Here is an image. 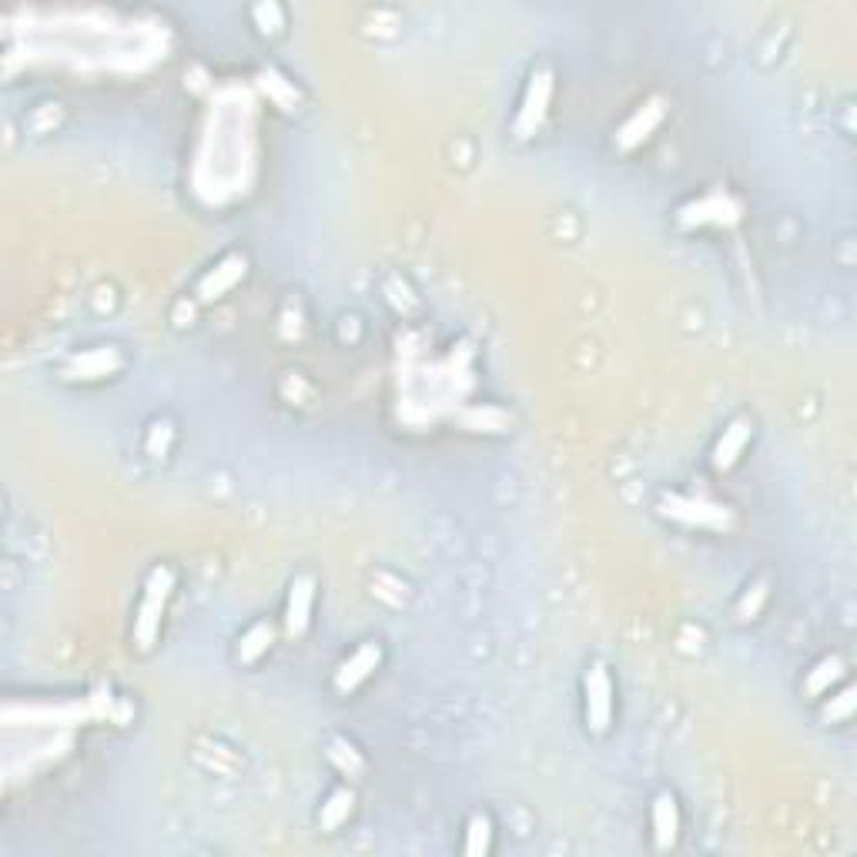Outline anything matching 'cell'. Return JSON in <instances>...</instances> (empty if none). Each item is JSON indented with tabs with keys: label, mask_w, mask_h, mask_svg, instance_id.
Returning <instances> with one entry per match:
<instances>
[{
	"label": "cell",
	"mask_w": 857,
	"mask_h": 857,
	"mask_svg": "<svg viewBox=\"0 0 857 857\" xmlns=\"http://www.w3.org/2000/svg\"><path fill=\"white\" fill-rule=\"evenodd\" d=\"M175 594V573L172 566H154L144 579V589H141V600H138V610H134V626H131V643L148 654L154 647V639L161 633V620H165V610H168V600Z\"/></svg>",
	"instance_id": "obj_1"
},
{
	"label": "cell",
	"mask_w": 857,
	"mask_h": 857,
	"mask_svg": "<svg viewBox=\"0 0 857 857\" xmlns=\"http://www.w3.org/2000/svg\"><path fill=\"white\" fill-rule=\"evenodd\" d=\"M553 91H556V78H553V68L540 64L529 81H526V91H523V101L516 107V118H513V134L519 141H529L536 138V131L543 128L547 121V111H550V101H553Z\"/></svg>",
	"instance_id": "obj_2"
},
{
	"label": "cell",
	"mask_w": 857,
	"mask_h": 857,
	"mask_svg": "<svg viewBox=\"0 0 857 857\" xmlns=\"http://www.w3.org/2000/svg\"><path fill=\"white\" fill-rule=\"evenodd\" d=\"M583 717L589 733H607L613 724V680L603 664H589L583 673Z\"/></svg>",
	"instance_id": "obj_3"
},
{
	"label": "cell",
	"mask_w": 857,
	"mask_h": 857,
	"mask_svg": "<svg viewBox=\"0 0 857 857\" xmlns=\"http://www.w3.org/2000/svg\"><path fill=\"white\" fill-rule=\"evenodd\" d=\"M664 118H667V101L660 97V94H654V97H647L643 101L636 111L617 128V134H613V148L617 151H633V148H639L643 141H650V134L664 125Z\"/></svg>",
	"instance_id": "obj_4"
},
{
	"label": "cell",
	"mask_w": 857,
	"mask_h": 857,
	"mask_svg": "<svg viewBox=\"0 0 857 857\" xmlns=\"http://www.w3.org/2000/svg\"><path fill=\"white\" fill-rule=\"evenodd\" d=\"M379 664H383V643H379V639H365V643H359V647L339 664L332 686H336L339 693H352V690H359L375 670H379Z\"/></svg>",
	"instance_id": "obj_5"
},
{
	"label": "cell",
	"mask_w": 857,
	"mask_h": 857,
	"mask_svg": "<svg viewBox=\"0 0 857 857\" xmlns=\"http://www.w3.org/2000/svg\"><path fill=\"white\" fill-rule=\"evenodd\" d=\"M248 275V258L242 251H228L219 265H211L198 282V302H219L225 298L242 279Z\"/></svg>",
	"instance_id": "obj_6"
},
{
	"label": "cell",
	"mask_w": 857,
	"mask_h": 857,
	"mask_svg": "<svg viewBox=\"0 0 857 857\" xmlns=\"http://www.w3.org/2000/svg\"><path fill=\"white\" fill-rule=\"evenodd\" d=\"M664 513L677 523L686 526H701V529H724L730 523L727 506L720 503H707V500H693V496H667L664 500Z\"/></svg>",
	"instance_id": "obj_7"
},
{
	"label": "cell",
	"mask_w": 857,
	"mask_h": 857,
	"mask_svg": "<svg viewBox=\"0 0 857 857\" xmlns=\"http://www.w3.org/2000/svg\"><path fill=\"white\" fill-rule=\"evenodd\" d=\"M733 222H740V204L727 191L704 195L680 211V225H733Z\"/></svg>",
	"instance_id": "obj_8"
},
{
	"label": "cell",
	"mask_w": 857,
	"mask_h": 857,
	"mask_svg": "<svg viewBox=\"0 0 857 857\" xmlns=\"http://www.w3.org/2000/svg\"><path fill=\"white\" fill-rule=\"evenodd\" d=\"M312 610H315V576L298 573L289 583V597H285V633L302 636L312 623Z\"/></svg>",
	"instance_id": "obj_9"
},
{
	"label": "cell",
	"mask_w": 857,
	"mask_h": 857,
	"mask_svg": "<svg viewBox=\"0 0 857 857\" xmlns=\"http://www.w3.org/2000/svg\"><path fill=\"white\" fill-rule=\"evenodd\" d=\"M650 827H654V847L670 850L680 841V803L670 790L657 794L650 803Z\"/></svg>",
	"instance_id": "obj_10"
},
{
	"label": "cell",
	"mask_w": 857,
	"mask_h": 857,
	"mask_svg": "<svg viewBox=\"0 0 857 857\" xmlns=\"http://www.w3.org/2000/svg\"><path fill=\"white\" fill-rule=\"evenodd\" d=\"M750 436H754V422L750 419H733L724 433H720V439L714 443V453H711V462H714V469L717 472H727V469H733L737 466V459L743 456V449H747V443H750Z\"/></svg>",
	"instance_id": "obj_11"
},
{
	"label": "cell",
	"mask_w": 857,
	"mask_h": 857,
	"mask_svg": "<svg viewBox=\"0 0 857 857\" xmlns=\"http://www.w3.org/2000/svg\"><path fill=\"white\" fill-rule=\"evenodd\" d=\"M118 368H121L118 349H91L71 362L68 375L71 379H104V375H115Z\"/></svg>",
	"instance_id": "obj_12"
},
{
	"label": "cell",
	"mask_w": 857,
	"mask_h": 857,
	"mask_svg": "<svg viewBox=\"0 0 857 857\" xmlns=\"http://www.w3.org/2000/svg\"><path fill=\"white\" fill-rule=\"evenodd\" d=\"M272 639H275V630H272V623L268 620H255L242 636H238V647H235V660L238 664H245V667H251V664H258L265 654H268V647H272Z\"/></svg>",
	"instance_id": "obj_13"
},
{
	"label": "cell",
	"mask_w": 857,
	"mask_h": 857,
	"mask_svg": "<svg viewBox=\"0 0 857 857\" xmlns=\"http://www.w3.org/2000/svg\"><path fill=\"white\" fill-rule=\"evenodd\" d=\"M352 808H355V794H352L349 787H336L326 800H321V808H318V824H321V831H339V827L349 821Z\"/></svg>",
	"instance_id": "obj_14"
},
{
	"label": "cell",
	"mask_w": 857,
	"mask_h": 857,
	"mask_svg": "<svg viewBox=\"0 0 857 857\" xmlns=\"http://www.w3.org/2000/svg\"><path fill=\"white\" fill-rule=\"evenodd\" d=\"M841 677H844V660H841V657H824V660H818V664L808 670V677H803L800 690L808 693V696H824Z\"/></svg>",
	"instance_id": "obj_15"
},
{
	"label": "cell",
	"mask_w": 857,
	"mask_h": 857,
	"mask_svg": "<svg viewBox=\"0 0 857 857\" xmlns=\"http://www.w3.org/2000/svg\"><path fill=\"white\" fill-rule=\"evenodd\" d=\"M490 847H493V824H490V818H486V814H472L469 824H466V844H462V850L472 854V857H479V854H490Z\"/></svg>",
	"instance_id": "obj_16"
},
{
	"label": "cell",
	"mask_w": 857,
	"mask_h": 857,
	"mask_svg": "<svg viewBox=\"0 0 857 857\" xmlns=\"http://www.w3.org/2000/svg\"><path fill=\"white\" fill-rule=\"evenodd\" d=\"M764 600H767V589H764L761 583H754V586H747V594H743V600H740V607H737L740 620H754V617L761 613Z\"/></svg>",
	"instance_id": "obj_17"
},
{
	"label": "cell",
	"mask_w": 857,
	"mask_h": 857,
	"mask_svg": "<svg viewBox=\"0 0 857 857\" xmlns=\"http://www.w3.org/2000/svg\"><path fill=\"white\" fill-rule=\"evenodd\" d=\"M172 436H175L172 422H154V425H151V433H148V453L154 456V453H157V443H161V449L168 453V446H172Z\"/></svg>",
	"instance_id": "obj_18"
},
{
	"label": "cell",
	"mask_w": 857,
	"mask_h": 857,
	"mask_svg": "<svg viewBox=\"0 0 857 857\" xmlns=\"http://www.w3.org/2000/svg\"><path fill=\"white\" fill-rule=\"evenodd\" d=\"M850 711H854V693H850V690H844V693H841V701H837L834 707H827V711H824V717H827L831 724H837V720H847V717H850Z\"/></svg>",
	"instance_id": "obj_19"
}]
</instances>
